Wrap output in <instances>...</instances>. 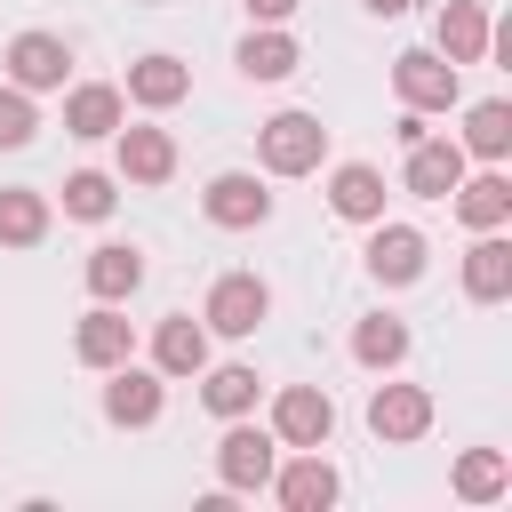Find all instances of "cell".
Returning <instances> with one entry per match:
<instances>
[{
    "label": "cell",
    "instance_id": "obj_33",
    "mask_svg": "<svg viewBox=\"0 0 512 512\" xmlns=\"http://www.w3.org/2000/svg\"><path fill=\"white\" fill-rule=\"evenodd\" d=\"M360 8H368V16H408L416 0H360Z\"/></svg>",
    "mask_w": 512,
    "mask_h": 512
},
{
    "label": "cell",
    "instance_id": "obj_29",
    "mask_svg": "<svg viewBox=\"0 0 512 512\" xmlns=\"http://www.w3.org/2000/svg\"><path fill=\"white\" fill-rule=\"evenodd\" d=\"M112 208H120V184H112L104 168H72V176H64V216H72V224H104Z\"/></svg>",
    "mask_w": 512,
    "mask_h": 512
},
{
    "label": "cell",
    "instance_id": "obj_26",
    "mask_svg": "<svg viewBox=\"0 0 512 512\" xmlns=\"http://www.w3.org/2000/svg\"><path fill=\"white\" fill-rule=\"evenodd\" d=\"M448 488H456L464 504H496V496L512 488V456H504V448H464L456 472H448Z\"/></svg>",
    "mask_w": 512,
    "mask_h": 512
},
{
    "label": "cell",
    "instance_id": "obj_17",
    "mask_svg": "<svg viewBox=\"0 0 512 512\" xmlns=\"http://www.w3.org/2000/svg\"><path fill=\"white\" fill-rule=\"evenodd\" d=\"M152 368H160L168 384L200 376V368H208V320H192V312H168V320L152 328Z\"/></svg>",
    "mask_w": 512,
    "mask_h": 512
},
{
    "label": "cell",
    "instance_id": "obj_2",
    "mask_svg": "<svg viewBox=\"0 0 512 512\" xmlns=\"http://www.w3.org/2000/svg\"><path fill=\"white\" fill-rule=\"evenodd\" d=\"M272 464H280V440L256 432L248 416H232L224 440H216V480H224V496H256V488L272 480Z\"/></svg>",
    "mask_w": 512,
    "mask_h": 512
},
{
    "label": "cell",
    "instance_id": "obj_22",
    "mask_svg": "<svg viewBox=\"0 0 512 512\" xmlns=\"http://www.w3.org/2000/svg\"><path fill=\"white\" fill-rule=\"evenodd\" d=\"M464 296L472 304H504L512 296V240L504 232H472V248H464Z\"/></svg>",
    "mask_w": 512,
    "mask_h": 512
},
{
    "label": "cell",
    "instance_id": "obj_1",
    "mask_svg": "<svg viewBox=\"0 0 512 512\" xmlns=\"http://www.w3.org/2000/svg\"><path fill=\"white\" fill-rule=\"evenodd\" d=\"M320 160H328L320 112H272V120L256 128V168H264V176H312Z\"/></svg>",
    "mask_w": 512,
    "mask_h": 512
},
{
    "label": "cell",
    "instance_id": "obj_24",
    "mask_svg": "<svg viewBox=\"0 0 512 512\" xmlns=\"http://www.w3.org/2000/svg\"><path fill=\"white\" fill-rule=\"evenodd\" d=\"M256 392H264V376H256L248 360L200 368V408H208V416H224V424H232V416H248V408H256Z\"/></svg>",
    "mask_w": 512,
    "mask_h": 512
},
{
    "label": "cell",
    "instance_id": "obj_7",
    "mask_svg": "<svg viewBox=\"0 0 512 512\" xmlns=\"http://www.w3.org/2000/svg\"><path fill=\"white\" fill-rule=\"evenodd\" d=\"M272 440H280V448H328V440H336V400H328L320 384H288V392L272 400Z\"/></svg>",
    "mask_w": 512,
    "mask_h": 512
},
{
    "label": "cell",
    "instance_id": "obj_15",
    "mask_svg": "<svg viewBox=\"0 0 512 512\" xmlns=\"http://www.w3.org/2000/svg\"><path fill=\"white\" fill-rule=\"evenodd\" d=\"M120 120H128V96H120L112 80H80V88H64V136L104 144Z\"/></svg>",
    "mask_w": 512,
    "mask_h": 512
},
{
    "label": "cell",
    "instance_id": "obj_23",
    "mask_svg": "<svg viewBox=\"0 0 512 512\" xmlns=\"http://www.w3.org/2000/svg\"><path fill=\"white\" fill-rule=\"evenodd\" d=\"M408 344H416V336H408V320H400V312H368V320L352 328V360H360V368H376V376H392V368L408 360Z\"/></svg>",
    "mask_w": 512,
    "mask_h": 512
},
{
    "label": "cell",
    "instance_id": "obj_20",
    "mask_svg": "<svg viewBox=\"0 0 512 512\" xmlns=\"http://www.w3.org/2000/svg\"><path fill=\"white\" fill-rule=\"evenodd\" d=\"M72 352H80V368H120V360H136V328L120 320V304H96L80 328H72Z\"/></svg>",
    "mask_w": 512,
    "mask_h": 512
},
{
    "label": "cell",
    "instance_id": "obj_4",
    "mask_svg": "<svg viewBox=\"0 0 512 512\" xmlns=\"http://www.w3.org/2000/svg\"><path fill=\"white\" fill-rule=\"evenodd\" d=\"M200 320H208V336H256V328L272 320V288H264L256 272H224V280L208 288Z\"/></svg>",
    "mask_w": 512,
    "mask_h": 512
},
{
    "label": "cell",
    "instance_id": "obj_3",
    "mask_svg": "<svg viewBox=\"0 0 512 512\" xmlns=\"http://www.w3.org/2000/svg\"><path fill=\"white\" fill-rule=\"evenodd\" d=\"M392 88H400L408 112H456V96H464V80H456V64L440 48H400L392 56Z\"/></svg>",
    "mask_w": 512,
    "mask_h": 512
},
{
    "label": "cell",
    "instance_id": "obj_14",
    "mask_svg": "<svg viewBox=\"0 0 512 512\" xmlns=\"http://www.w3.org/2000/svg\"><path fill=\"white\" fill-rule=\"evenodd\" d=\"M120 96H128L136 112H168V104H184V96H192V64L152 48V56H136V64H128V88H120Z\"/></svg>",
    "mask_w": 512,
    "mask_h": 512
},
{
    "label": "cell",
    "instance_id": "obj_12",
    "mask_svg": "<svg viewBox=\"0 0 512 512\" xmlns=\"http://www.w3.org/2000/svg\"><path fill=\"white\" fill-rule=\"evenodd\" d=\"M456 176H464V144H456V136H416L408 160H400V184H408L416 200H448Z\"/></svg>",
    "mask_w": 512,
    "mask_h": 512
},
{
    "label": "cell",
    "instance_id": "obj_31",
    "mask_svg": "<svg viewBox=\"0 0 512 512\" xmlns=\"http://www.w3.org/2000/svg\"><path fill=\"white\" fill-rule=\"evenodd\" d=\"M296 8H304V0H248V16H256V24H288Z\"/></svg>",
    "mask_w": 512,
    "mask_h": 512
},
{
    "label": "cell",
    "instance_id": "obj_27",
    "mask_svg": "<svg viewBox=\"0 0 512 512\" xmlns=\"http://www.w3.org/2000/svg\"><path fill=\"white\" fill-rule=\"evenodd\" d=\"M296 64H304V48H296L280 24H256V32L240 40V72H248V80H288Z\"/></svg>",
    "mask_w": 512,
    "mask_h": 512
},
{
    "label": "cell",
    "instance_id": "obj_28",
    "mask_svg": "<svg viewBox=\"0 0 512 512\" xmlns=\"http://www.w3.org/2000/svg\"><path fill=\"white\" fill-rule=\"evenodd\" d=\"M456 144H464V160H504V152H512V104H504V96L472 104V112H464V136H456Z\"/></svg>",
    "mask_w": 512,
    "mask_h": 512
},
{
    "label": "cell",
    "instance_id": "obj_25",
    "mask_svg": "<svg viewBox=\"0 0 512 512\" xmlns=\"http://www.w3.org/2000/svg\"><path fill=\"white\" fill-rule=\"evenodd\" d=\"M48 192H32V184H0V248H40L48 240Z\"/></svg>",
    "mask_w": 512,
    "mask_h": 512
},
{
    "label": "cell",
    "instance_id": "obj_30",
    "mask_svg": "<svg viewBox=\"0 0 512 512\" xmlns=\"http://www.w3.org/2000/svg\"><path fill=\"white\" fill-rule=\"evenodd\" d=\"M32 136H40V104L8 80V88H0V152H24Z\"/></svg>",
    "mask_w": 512,
    "mask_h": 512
},
{
    "label": "cell",
    "instance_id": "obj_21",
    "mask_svg": "<svg viewBox=\"0 0 512 512\" xmlns=\"http://www.w3.org/2000/svg\"><path fill=\"white\" fill-rule=\"evenodd\" d=\"M384 168H368V160H344V168H328V208L344 216V224H376L384 216Z\"/></svg>",
    "mask_w": 512,
    "mask_h": 512
},
{
    "label": "cell",
    "instance_id": "obj_8",
    "mask_svg": "<svg viewBox=\"0 0 512 512\" xmlns=\"http://www.w3.org/2000/svg\"><path fill=\"white\" fill-rule=\"evenodd\" d=\"M368 432H376L384 448L424 440V432H432V392H424V384H376V392H368Z\"/></svg>",
    "mask_w": 512,
    "mask_h": 512
},
{
    "label": "cell",
    "instance_id": "obj_10",
    "mask_svg": "<svg viewBox=\"0 0 512 512\" xmlns=\"http://www.w3.org/2000/svg\"><path fill=\"white\" fill-rule=\"evenodd\" d=\"M0 64H8V80H16L24 96H48V88H64V72H72V48H64V32H16Z\"/></svg>",
    "mask_w": 512,
    "mask_h": 512
},
{
    "label": "cell",
    "instance_id": "obj_19",
    "mask_svg": "<svg viewBox=\"0 0 512 512\" xmlns=\"http://www.w3.org/2000/svg\"><path fill=\"white\" fill-rule=\"evenodd\" d=\"M112 136H120V176H128V184H168V176H176V136H168V128H152V120L128 128V120H120Z\"/></svg>",
    "mask_w": 512,
    "mask_h": 512
},
{
    "label": "cell",
    "instance_id": "obj_18",
    "mask_svg": "<svg viewBox=\"0 0 512 512\" xmlns=\"http://www.w3.org/2000/svg\"><path fill=\"white\" fill-rule=\"evenodd\" d=\"M488 32H496V24H488V8H480V0H448V8L432 16V48H440L456 72L488 56Z\"/></svg>",
    "mask_w": 512,
    "mask_h": 512
},
{
    "label": "cell",
    "instance_id": "obj_5",
    "mask_svg": "<svg viewBox=\"0 0 512 512\" xmlns=\"http://www.w3.org/2000/svg\"><path fill=\"white\" fill-rule=\"evenodd\" d=\"M104 376H112V384H104V424H120V432L160 424V408H168V376H160V368L120 360V368H104Z\"/></svg>",
    "mask_w": 512,
    "mask_h": 512
},
{
    "label": "cell",
    "instance_id": "obj_6",
    "mask_svg": "<svg viewBox=\"0 0 512 512\" xmlns=\"http://www.w3.org/2000/svg\"><path fill=\"white\" fill-rule=\"evenodd\" d=\"M200 216H208L216 232H256V224L272 216V192H264V176H248V168H224V176H208V192H200Z\"/></svg>",
    "mask_w": 512,
    "mask_h": 512
},
{
    "label": "cell",
    "instance_id": "obj_9",
    "mask_svg": "<svg viewBox=\"0 0 512 512\" xmlns=\"http://www.w3.org/2000/svg\"><path fill=\"white\" fill-rule=\"evenodd\" d=\"M288 512H328L336 496H344V480H336V464L320 456V448H296L288 464H272V480H264Z\"/></svg>",
    "mask_w": 512,
    "mask_h": 512
},
{
    "label": "cell",
    "instance_id": "obj_16",
    "mask_svg": "<svg viewBox=\"0 0 512 512\" xmlns=\"http://www.w3.org/2000/svg\"><path fill=\"white\" fill-rule=\"evenodd\" d=\"M448 208L472 224V232H504L512 224V176L488 160L480 176H456V192H448Z\"/></svg>",
    "mask_w": 512,
    "mask_h": 512
},
{
    "label": "cell",
    "instance_id": "obj_11",
    "mask_svg": "<svg viewBox=\"0 0 512 512\" xmlns=\"http://www.w3.org/2000/svg\"><path fill=\"white\" fill-rule=\"evenodd\" d=\"M424 256H432V240L416 232V224H368V272L384 280V288H408V280H424Z\"/></svg>",
    "mask_w": 512,
    "mask_h": 512
},
{
    "label": "cell",
    "instance_id": "obj_13",
    "mask_svg": "<svg viewBox=\"0 0 512 512\" xmlns=\"http://www.w3.org/2000/svg\"><path fill=\"white\" fill-rule=\"evenodd\" d=\"M80 280H88L96 304H128V296L144 288V248H136V240H96L88 264H80Z\"/></svg>",
    "mask_w": 512,
    "mask_h": 512
},
{
    "label": "cell",
    "instance_id": "obj_32",
    "mask_svg": "<svg viewBox=\"0 0 512 512\" xmlns=\"http://www.w3.org/2000/svg\"><path fill=\"white\" fill-rule=\"evenodd\" d=\"M392 136H400V152H408V144H416V136H432V128H424V112H400V120H392Z\"/></svg>",
    "mask_w": 512,
    "mask_h": 512
}]
</instances>
